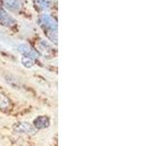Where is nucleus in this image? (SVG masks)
I'll return each instance as SVG.
<instances>
[{
    "instance_id": "obj_1",
    "label": "nucleus",
    "mask_w": 155,
    "mask_h": 146,
    "mask_svg": "<svg viewBox=\"0 0 155 146\" xmlns=\"http://www.w3.org/2000/svg\"><path fill=\"white\" fill-rule=\"evenodd\" d=\"M14 130L18 134H32L35 130L30 124L26 123V122H21V123L15 124Z\"/></svg>"
},
{
    "instance_id": "obj_2",
    "label": "nucleus",
    "mask_w": 155,
    "mask_h": 146,
    "mask_svg": "<svg viewBox=\"0 0 155 146\" xmlns=\"http://www.w3.org/2000/svg\"><path fill=\"white\" fill-rule=\"evenodd\" d=\"M33 126L35 127L36 129H39V130L46 129L50 126V120H48V118H47V117H45V116L38 117V118H36L35 120H34Z\"/></svg>"
},
{
    "instance_id": "obj_3",
    "label": "nucleus",
    "mask_w": 155,
    "mask_h": 146,
    "mask_svg": "<svg viewBox=\"0 0 155 146\" xmlns=\"http://www.w3.org/2000/svg\"><path fill=\"white\" fill-rule=\"evenodd\" d=\"M10 105V100L4 95L0 94V109H7Z\"/></svg>"
}]
</instances>
